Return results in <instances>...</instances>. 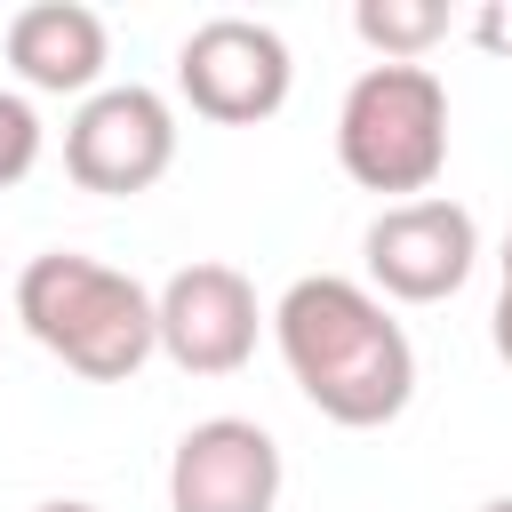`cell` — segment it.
<instances>
[{"mask_svg":"<svg viewBox=\"0 0 512 512\" xmlns=\"http://www.w3.org/2000/svg\"><path fill=\"white\" fill-rule=\"evenodd\" d=\"M168 168H176V112H168V96L144 88V80L96 88V96H80V112L64 120V176H72L80 192L136 200V192H152Z\"/></svg>","mask_w":512,"mask_h":512,"instance_id":"277c9868","label":"cell"},{"mask_svg":"<svg viewBox=\"0 0 512 512\" xmlns=\"http://www.w3.org/2000/svg\"><path fill=\"white\" fill-rule=\"evenodd\" d=\"M480 512H512V496H488V504H480Z\"/></svg>","mask_w":512,"mask_h":512,"instance_id":"9a60e30c","label":"cell"},{"mask_svg":"<svg viewBox=\"0 0 512 512\" xmlns=\"http://www.w3.org/2000/svg\"><path fill=\"white\" fill-rule=\"evenodd\" d=\"M280 504V440L248 416H208L168 456V512H272Z\"/></svg>","mask_w":512,"mask_h":512,"instance_id":"ba28073f","label":"cell"},{"mask_svg":"<svg viewBox=\"0 0 512 512\" xmlns=\"http://www.w3.org/2000/svg\"><path fill=\"white\" fill-rule=\"evenodd\" d=\"M152 328H160V352L184 368V376H232L256 360V336H264V304L248 288V272L232 264H184L152 288Z\"/></svg>","mask_w":512,"mask_h":512,"instance_id":"52a82bcc","label":"cell"},{"mask_svg":"<svg viewBox=\"0 0 512 512\" xmlns=\"http://www.w3.org/2000/svg\"><path fill=\"white\" fill-rule=\"evenodd\" d=\"M16 320L48 360H64L88 384H128L160 352L152 288L120 264L80 256V248H48L16 272Z\"/></svg>","mask_w":512,"mask_h":512,"instance_id":"7a4b0ae2","label":"cell"},{"mask_svg":"<svg viewBox=\"0 0 512 512\" xmlns=\"http://www.w3.org/2000/svg\"><path fill=\"white\" fill-rule=\"evenodd\" d=\"M0 48H8V72L24 88H40V96H96V80L112 64V32L80 0H32V8H16L8 32H0Z\"/></svg>","mask_w":512,"mask_h":512,"instance_id":"9c48e42d","label":"cell"},{"mask_svg":"<svg viewBox=\"0 0 512 512\" xmlns=\"http://www.w3.org/2000/svg\"><path fill=\"white\" fill-rule=\"evenodd\" d=\"M176 88L200 120L216 128H256L288 104L296 88V64H288V40L256 16H208L184 32L176 48Z\"/></svg>","mask_w":512,"mask_h":512,"instance_id":"5b68a950","label":"cell"},{"mask_svg":"<svg viewBox=\"0 0 512 512\" xmlns=\"http://www.w3.org/2000/svg\"><path fill=\"white\" fill-rule=\"evenodd\" d=\"M352 32L376 48V64H424V48L448 40V8L440 0H360Z\"/></svg>","mask_w":512,"mask_h":512,"instance_id":"30bf717a","label":"cell"},{"mask_svg":"<svg viewBox=\"0 0 512 512\" xmlns=\"http://www.w3.org/2000/svg\"><path fill=\"white\" fill-rule=\"evenodd\" d=\"M488 344H496V360L512 368V288H496V312H488Z\"/></svg>","mask_w":512,"mask_h":512,"instance_id":"7c38bea8","label":"cell"},{"mask_svg":"<svg viewBox=\"0 0 512 512\" xmlns=\"http://www.w3.org/2000/svg\"><path fill=\"white\" fill-rule=\"evenodd\" d=\"M496 264H504V288H512V232H504V248H496Z\"/></svg>","mask_w":512,"mask_h":512,"instance_id":"5bb4252c","label":"cell"},{"mask_svg":"<svg viewBox=\"0 0 512 512\" xmlns=\"http://www.w3.org/2000/svg\"><path fill=\"white\" fill-rule=\"evenodd\" d=\"M32 512H96V504H80V496H48V504H32Z\"/></svg>","mask_w":512,"mask_h":512,"instance_id":"4fadbf2b","label":"cell"},{"mask_svg":"<svg viewBox=\"0 0 512 512\" xmlns=\"http://www.w3.org/2000/svg\"><path fill=\"white\" fill-rule=\"evenodd\" d=\"M32 168H40V112H32V96L0 88V192L24 184Z\"/></svg>","mask_w":512,"mask_h":512,"instance_id":"8fae6325","label":"cell"},{"mask_svg":"<svg viewBox=\"0 0 512 512\" xmlns=\"http://www.w3.org/2000/svg\"><path fill=\"white\" fill-rule=\"evenodd\" d=\"M336 160L384 208L424 200L448 168V88L432 64H368L336 104Z\"/></svg>","mask_w":512,"mask_h":512,"instance_id":"3957f363","label":"cell"},{"mask_svg":"<svg viewBox=\"0 0 512 512\" xmlns=\"http://www.w3.org/2000/svg\"><path fill=\"white\" fill-rule=\"evenodd\" d=\"M360 256H368L376 296H392V304H440V296H456V288L472 280V264H480V224H472L464 200L424 192V200L376 208Z\"/></svg>","mask_w":512,"mask_h":512,"instance_id":"8992f818","label":"cell"},{"mask_svg":"<svg viewBox=\"0 0 512 512\" xmlns=\"http://www.w3.org/2000/svg\"><path fill=\"white\" fill-rule=\"evenodd\" d=\"M264 320H272V344H280L296 392L328 424L376 432L416 400V344L376 288H360L344 272H304V280H288V296Z\"/></svg>","mask_w":512,"mask_h":512,"instance_id":"6da1fadb","label":"cell"}]
</instances>
